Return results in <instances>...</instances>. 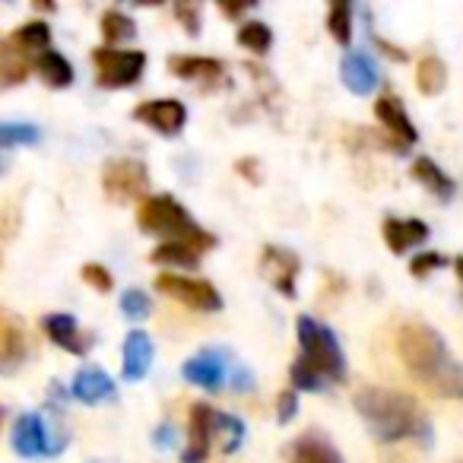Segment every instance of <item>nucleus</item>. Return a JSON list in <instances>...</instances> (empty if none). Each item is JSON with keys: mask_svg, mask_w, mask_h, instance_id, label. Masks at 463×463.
<instances>
[{"mask_svg": "<svg viewBox=\"0 0 463 463\" xmlns=\"http://www.w3.org/2000/svg\"><path fill=\"white\" fill-rule=\"evenodd\" d=\"M397 355L406 372L429 387L435 397L460 400L463 397V372L448 355L444 340L429 324H403L397 330Z\"/></svg>", "mask_w": 463, "mask_h": 463, "instance_id": "f257e3e1", "label": "nucleus"}, {"mask_svg": "<svg viewBox=\"0 0 463 463\" xmlns=\"http://www.w3.org/2000/svg\"><path fill=\"white\" fill-rule=\"evenodd\" d=\"M353 403L374 441L393 444L429 431V419L419 410L416 400L400 391H391V387H359Z\"/></svg>", "mask_w": 463, "mask_h": 463, "instance_id": "f03ea898", "label": "nucleus"}, {"mask_svg": "<svg viewBox=\"0 0 463 463\" xmlns=\"http://www.w3.org/2000/svg\"><path fill=\"white\" fill-rule=\"evenodd\" d=\"M298 346H302V362L317 372L327 381H343L346 378V359H343V349L336 343L334 330L317 324L315 317L302 315L296 321Z\"/></svg>", "mask_w": 463, "mask_h": 463, "instance_id": "7ed1b4c3", "label": "nucleus"}, {"mask_svg": "<svg viewBox=\"0 0 463 463\" xmlns=\"http://www.w3.org/2000/svg\"><path fill=\"white\" fill-rule=\"evenodd\" d=\"M137 225L146 235H168V241H191L200 232V225H194L184 203L172 194L143 197L140 206H137Z\"/></svg>", "mask_w": 463, "mask_h": 463, "instance_id": "20e7f679", "label": "nucleus"}, {"mask_svg": "<svg viewBox=\"0 0 463 463\" xmlns=\"http://www.w3.org/2000/svg\"><path fill=\"white\" fill-rule=\"evenodd\" d=\"M96 64V83L105 90H128L137 86V80L146 71V54L143 52H118V48H96L92 52Z\"/></svg>", "mask_w": 463, "mask_h": 463, "instance_id": "39448f33", "label": "nucleus"}, {"mask_svg": "<svg viewBox=\"0 0 463 463\" xmlns=\"http://www.w3.org/2000/svg\"><path fill=\"white\" fill-rule=\"evenodd\" d=\"M149 187V168L140 159H111L102 172V191L109 200H143Z\"/></svg>", "mask_w": 463, "mask_h": 463, "instance_id": "423d86ee", "label": "nucleus"}, {"mask_svg": "<svg viewBox=\"0 0 463 463\" xmlns=\"http://www.w3.org/2000/svg\"><path fill=\"white\" fill-rule=\"evenodd\" d=\"M156 289H159L162 296L175 298V302L187 305V308H194V311H219L222 308V296H219L216 286H210L206 279L162 273V277L156 279Z\"/></svg>", "mask_w": 463, "mask_h": 463, "instance_id": "0eeeda50", "label": "nucleus"}, {"mask_svg": "<svg viewBox=\"0 0 463 463\" xmlns=\"http://www.w3.org/2000/svg\"><path fill=\"white\" fill-rule=\"evenodd\" d=\"M10 444L20 457H52L58 454L64 444L61 441H52L45 429V419L39 412H23L14 425V435H10Z\"/></svg>", "mask_w": 463, "mask_h": 463, "instance_id": "6e6552de", "label": "nucleus"}, {"mask_svg": "<svg viewBox=\"0 0 463 463\" xmlns=\"http://www.w3.org/2000/svg\"><path fill=\"white\" fill-rule=\"evenodd\" d=\"M134 118L153 128L162 137H178L187 121V109L178 99H153V102H140L134 109Z\"/></svg>", "mask_w": 463, "mask_h": 463, "instance_id": "1a4fd4ad", "label": "nucleus"}, {"mask_svg": "<svg viewBox=\"0 0 463 463\" xmlns=\"http://www.w3.org/2000/svg\"><path fill=\"white\" fill-rule=\"evenodd\" d=\"M216 435V410L206 403H194L187 416V448L181 454L184 463H203L210 454V441Z\"/></svg>", "mask_w": 463, "mask_h": 463, "instance_id": "9d476101", "label": "nucleus"}, {"mask_svg": "<svg viewBox=\"0 0 463 463\" xmlns=\"http://www.w3.org/2000/svg\"><path fill=\"white\" fill-rule=\"evenodd\" d=\"M181 374H184L187 384H197L203 391H219L222 381L229 378V359L219 349H200L197 355L184 362Z\"/></svg>", "mask_w": 463, "mask_h": 463, "instance_id": "9b49d317", "label": "nucleus"}, {"mask_svg": "<svg viewBox=\"0 0 463 463\" xmlns=\"http://www.w3.org/2000/svg\"><path fill=\"white\" fill-rule=\"evenodd\" d=\"M260 270H264V277L270 279L286 298L296 296V277H298V270H302L298 254H292L289 248L267 245L264 254H260Z\"/></svg>", "mask_w": 463, "mask_h": 463, "instance_id": "f8f14e48", "label": "nucleus"}, {"mask_svg": "<svg viewBox=\"0 0 463 463\" xmlns=\"http://www.w3.org/2000/svg\"><path fill=\"white\" fill-rule=\"evenodd\" d=\"M42 330H45L54 346L67 349V353H73V355H86L92 346V336L86 334L77 324V317H71V315H48L45 321H42Z\"/></svg>", "mask_w": 463, "mask_h": 463, "instance_id": "ddd939ff", "label": "nucleus"}, {"mask_svg": "<svg viewBox=\"0 0 463 463\" xmlns=\"http://www.w3.org/2000/svg\"><path fill=\"white\" fill-rule=\"evenodd\" d=\"M153 365V340H149L146 330H130L124 336V349H121V374L124 381H140L143 374Z\"/></svg>", "mask_w": 463, "mask_h": 463, "instance_id": "4468645a", "label": "nucleus"}, {"mask_svg": "<svg viewBox=\"0 0 463 463\" xmlns=\"http://www.w3.org/2000/svg\"><path fill=\"white\" fill-rule=\"evenodd\" d=\"M340 77L343 86L355 96H372L374 86H378V67L368 58L365 52H346L340 64Z\"/></svg>", "mask_w": 463, "mask_h": 463, "instance_id": "2eb2a0df", "label": "nucleus"}, {"mask_svg": "<svg viewBox=\"0 0 463 463\" xmlns=\"http://www.w3.org/2000/svg\"><path fill=\"white\" fill-rule=\"evenodd\" d=\"M71 397L80 400V403H86V406H96V403H102V400L115 397V381H111L109 372H102V368L86 365L73 374Z\"/></svg>", "mask_w": 463, "mask_h": 463, "instance_id": "dca6fc26", "label": "nucleus"}, {"mask_svg": "<svg viewBox=\"0 0 463 463\" xmlns=\"http://www.w3.org/2000/svg\"><path fill=\"white\" fill-rule=\"evenodd\" d=\"M384 241L393 254H406L410 248L429 239V225L422 219H384Z\"/></svg>", "mask_w": 463, "mask_h": 463, "instance_id": "f3484780", "label": "nucleus"}, {"mask_svg": "<svg viewBox=\"0 0 463 463\" xmlns=\"http://www.w3.org/2000/svg\"><path fill=\"white\" fill-rule=\"evenodd\" d=\"M374 118H378L381 124H384L387 130H391L393 137H397L400 143H416V128H412L410 115H406V109L400 105V99L393 96H381L378 102H374Z\"/></svg>", "mask_w": 463, "mask_h": 463, "instance_id": "a211bd4d", "label": "nucleus"}, {"mask_svg": "<svg viewBox=\"0 0 463 463\" xmlns=\"http://www.w3.org/2000/svg\"><path fill=\"white\" fill-rule=\"evenodd\" d=\"M26 359V336L14 315L0 311V372H10Z\"/></svg>", "mask_w": 463, "mask_h": 463, "instance_id": "6ab92c4d", "label": "nucleus"}, {"mask_svg": "<svg viewBox=\"0 0 463 463\" xmlns=\"http://www.w3.org/2000/svg\"><path fill=\"white\" fill-rule=\"evenodd\" d=\"M289 463H343V457L324 435L308 431V435H302V438L292 441Z\"/></svg>", "mask_w": 463, "mask_h": 463, "instance_id": "aec40b11", "label": "nucleus"}, {"mask_svg": "<svg viewBox=\"0 0 463 463\" xmlns=\"http://www.w3.org/2000/svg\"><path fill=\"white\" fill-rule=\"evenodd\" d=\"M10 42H14V48H20L23 54H45V52H52V26L39 20L26 23V26H20L10 35Z\"/></svg>", "mask_w": 463, "mask_h": 463, "instance_id": "412c9836", "label": "nucleus"}, {"mask_svg": "<svg viewBox=\"0 0 463 463\" xmlns=\"http://www.w3.org/2000/svg\"><path fill=\"white\" fill-rule=\"evenodd\" d=\"M35 71L42 73V80H45L48 86H54V90H64V86L73 83V67L71 61L64 58L61 52H45L35 58Z\"/></svg>", "mask_w": 463, "mask_h": 463, "instance_id": "4be33fe9", "label": "nucleus"}, {"mask_svg": "<svg viewBox=\"0 0 463 463\" xmlns=\"http://www.w3.org/2000/svg\"><path fill=\"white\" fill-rule=\"evenodd\" d=\"M168 71L181 80H216L225 67L216 58H168Z\"/></svg>", "mask_w": 463, "mask_h": 463, "instance_id": "5701e85b", "label": "nucleus"}, {"mask_svg": "<svg viewBox=\"0 0 463 463\" xmlns=\"http://www.w3.org/2000/svg\"><path fill=\"white\" fill-rule=\"evenodd\" d=\"M412 178H416L419 184L425 187V191L435 194V197H441V200L454 197V181H450L448 175H444L441 168L435 165V162L425 159V156L412 162Z\"/></svg>", "mask_w": 463, "mask_h": 463, "instance_id": "b1692460", "label": "nucleus"}, {"mask_svg": "<svg viewBox=\"0 0 463 463\" xmlns=\"http://www.w3.org/2000/svg\"><path fill=\"white\" fill-rule=\"evenodd\" d=\"M153 264H168V267H197L200 251L187 241H162L153 254H149Z\"/></svg>", "mask_w": 463, "mask_h": 463, "instance_id": "393cba45", "label": "nucleus"}, {"mask_svg": "<svg viewBox=\"0 0 463 463\" xmlns=\"http://www.w3.org/2000/svg\"><path fill=\"white\" fill-rule=\"evenodd\" d=\"M29 73V58L14 48V42H0V83H23Z\"/></svg>", "mask_w": 463, "mask_h": 463, "instance_id": "a878e982", "label": "nucleus"}, {"mask_svg": "<svg viewBox=\"0 0 463 463\" xmlns=\"http://www.w3.org/2000/svg\"><path fill=\"white\" fill-rule=\"evenodd\" d=\"M444 83H448V71H444V64L438 58H422L416 67V86L422 96H438V92L444 90Z\"/></svg>", "mask_w": 463, "mask_h": 463, "instance_id": "bb28decb", "label": "nucleus"}, {"mask_svg": "<svg viewBox=\"0 0 463 463\" xmlns=\"http://www.w3.org/2000/svg\"><path fill=\"white\" fill-rule=\"evenodd\" d=\"M102 35L109 45H121V42H130L137 35V23L130 20L121 10H105L102 14Z\"/></svg>", "mask_w": 463, "mask_h": 463, "instance_id": "cd10ccee", "label": "nucleus"}, {"mask_svg": "<svg viewBox=\"0 0 463 463\" xmlns=\"http://www.w3.org/2000/svg\"><path fill=\"white\" fill-rule=\"evenodd\" d=\"M216 435L222 454H235L245 441V422L239 416H229V412H216Z\"/></svg>", "mask_w": 463, "mask_h": 463, "instance_id": "c85d7f7f", "label": "nucleus"}, {"mask_svg": "<svg viewBox=\"0 0 463 463\" xmlns=\"http://www.w3.org/2000/svg\"><path fill=\"white\" fill-rule=\"evenodd\" d=\"M239 45L248 48V52H254V54H267V52H270V45H273L270 26H267V23H260V20L241 23V26H239Z\"/></svg>", "mask_w": 463, "mask_h": 463, "instance_id": "c756f323", "label": "nucleus"}, {"mask_svg": "<svg viewBox=\"0 0 463 463\" xmlns=\"http://www.w3.org/2000/svg\"><path fill=\"white\" fill-rule=\"evenodd\" d=\"M327 29L340 45H349L353 42V7L346 0H336L327 14Z\"/></svg>", "mask_w": 463, "mask_h": 463, "instance_id": "7c9ffc66", "label": "nucleus"}, {"mask_svg": "<svg viewBox=\"0 0 463 463\" xmlns=\"http://www.w3.org/2000/svg\"><path fill=\"white\" fill-rule=\"evenodd\" d=\"M20 143H39V128H33V124H0V146H20Z\"/></svg>", "mask_w": 463, "mask_h": 463, "instance_id": "2f4dec72", "label": "nucleus"}, {"mask_svg": "<svg viewBox=\"0 0 463 463\" xmlns=\"http://www.w3.org/2000/svg\"><path fill=\"white\" fill-rule=\"evenodd\" d=\"M121 311L128 317H134V321H143L153 311V302H149V296L143 289H128L121 296Z\"/></svg>", "mask_w": 463, "mask_h": 463, "instance_id": "473e14b6", "label": "nucleus"}, {"mask_svg": "<svg viewBox=\"0 0 463 463\" xmlns=\"http://www.w3.org/2000/svg\"><path fill=\"white\" fill-rule=\"evenodd\" d=\"M289 378H292V387H302V391H321L324 387V378L317 372H311L302 359L289 368Z\"/></svg>", "mask_w": 463, "mask_h": 463, "instance_id": "72a5a7b5", "label": "nucleus"}, {"mask_svg": "<svg viewBox=\"0 0 463 463\" xmlns=\"http://www.w3.org/2000/svg\"><path fill=\"white\" fill-rule=\"evenodd\" d=\"M80 277L86 279V286H92V289H99V292H111V286H115L109 267H102V264H86L83 270H80Z\"/></svg>", "mask_w": 463, "mask_h": 463, "instance_id": "f704fd0d", "label": "nucleus"}, {"mask_svg": "<svg viewBox=\"0 0 463 463\" xmlns=\"http://www.w3.org/2000/svg\"><path fill=\"white\" fill-rule=\"evenodd\" d=\"M298 412V397H296V391H283L277 397V422L279 425H286L292 416Z\"/></svg>", "mask_w": 463, "mask_h": 463, "instance_id": "c9c22d12", "label": "nucleus"}, {"mask_svg": "<svg viewBox=\"0 0 463 463\" xmlns=\"http://www.w3.org/2000/svg\"><path fill=\"white\" fill-rule=\"evenodd\" d=\"M175 16L184 23L187 35H200V10L191 7V4H175Z\"/></svg>", "mask_w": 463, "mask_h": 463, "instance_id": "e433bc0d", "label": "nucleus"}, {"mask_svg": "<svg viewBox=\"0 0 463 463\" xmlns=\"http://www.w3.org/2000/svg\"><path fill=\"white\" fill-rule=\"evenodd\" d=\"M435 267H444L441 254H419V258H412L410 273H412V277H425V273H431Z\"/></svg>", "mask_w": 463, "mask_h": 463, "instance_id": "4c0bfd02", "label": "nucleus"}, {"mask_svg": "<svg viewBox=\"0 0 463 463\" xmlns=\"http://www.w3.org/2000/svg\"><path fill=\"white\" fill-rule=\"evenodd\" d=\"M235 168H239V172L245 175L248 181H260V165H258V162H254V159H241Z\"/></svg>", "mask_w": 463, "mask_h": 463, "instance_id": "58836bf2", "label": "nucleus"}, {"mask_svg": "<svg viewBox=\"0 0 463 463\" xmlns=\"http://www.w3.org/2000/svg\"><path fill=\"white\" fill-rule=\"evenodd\" d=\"M245 10H248V4H245V7H229V4H219V14H222V16H239V14H245Z\"/></svg>", "mask_w": 463, "mask_h": 463, "instance_id": "ea45409f", "label": "nucleus"}, {"mask_svg": "<svg viewBox=\"0 0 463 463\" xmlns=\"http://www.w3.org/2000/svg\"><path fill=\"white\" fill-rule=\"evenodd\" d=\"M454 270H457V277L463 279V258H457V260H454Z\"/></svg>", "mask_w": 463, "mask_h": 463, "instance_id": "a19ab883", "label": "nucleus"}, {"mask_svg": "<svg viewBox=\"0 0 463 463\" xmlns=\"http://www.w3.org/2000/svg\"><path fill=\"white\" fill-rule=\"evenodd\" d=\"M0 422H4V406H0Z\"/></svg>", "mask_w": 463, "mask_h": 463, "instance_id": "79ce46f5", "label": "nucleus"}]
</instances>
